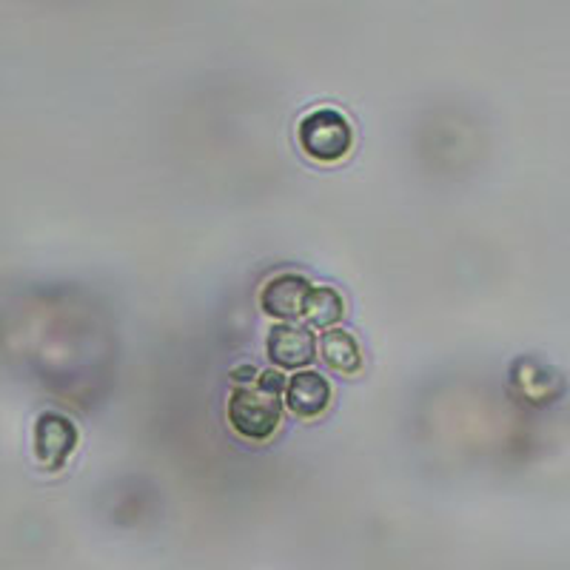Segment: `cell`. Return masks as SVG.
<instances>
[{
    "label": "cell",
    "instance_id": "obj_9",
    "mask_svg": "<svg viewBox=\"0 0 570 570\" xmlns=\"http://www.w3.org/2000/svg\"><path fill=\"white\" fill-rule=\"evenodd\" d=\"M343 314L345 299L340 297L337 288H331V285H314L312 297L305 303V323L312 325V328L331 331L340 320H343Z\"/></svg>",
    "mask_w": 570,
    "mask_h": 570
},
{
    "label": "cell",
    "instance_id": "obj_5",
    "mask_svg": "<svg viewBox=\"0 0 570 570\" xmlns=\"http://www.w3.org/2000/svg\"><path fill=\"white\" fill-rule=\"evenodd\" d=\"M266 351L268 360H272L277 368L299 371L317 356V337H314L312 328H305V325L279 323L268 331Z\"/></svg>",
    "mask_w": 570,
    "mask_h": 570
},
{
    "label": "cell",
    "instance_id": "obj_8",
    "mask_svg": "<svg viewBox=\"0 0 570 570\" xmlns=\"http://www.w3.org/2000/svg\"><path fill=\"white\" fill-rule=\"evenodd\" d=\"M320 356H323V363L331 371H337L343 376H354L363 371V351H360V343L343 328L325 331L323 340H320Z\"/></svg>",
    "mask_w": 570,
    "mask_h": 570
},
{
    "label": "cell",
    "instance_id": "obj_7",
    "mask_svg": "<svg viewBox=\"0 0 570 570\" xmlns=\"http://www.w3.org/2000/svg\"><path fill=\"white\" fill-rule=\"evenodd\" d=\"M511 383L522 396V402H531V405L557 402V396L564 391L562 376L557 371L544 368L537 360H517L511 371Z\"/></svg>",
    "mask_w": 570,
    "mask_h": 570
},
{
    "label": "cell",
    "instance_id": "obj_4",
    "mask_svg": "<svg viewBox=\"0 0 570 570\" xmlns=\"http://www.w3.org/2000/svg\"><path fill=\"white\" fill-rule=\"evenodd\" d=\"M314 283L297 272L274 274L257 294L259 308L279 323H297L305 317V303L312 297Z\"/></svg>",
    "mask_w": 570,
    "mask_h": 570
},
{
    "label": "cell",
    "instance_id": "obj_6",
    "mask_svg": "<svg viewBox=\"0 0 570 570\" xmlns=\"http://www.w3.org/2000/svg\"><path fill=\"white\" fill-rule=\"evenodd\" d=\"M283 402L297 420H317L331 405V383L317 371H297L288 376Z\"/></svg>",
    "mask_w": 570,
    "mask_h": 570
},
{
    "label": "cell",
    "instance_id": "obj_3",
    "mask_svg": "<svg viewBox=\"0 0 570 570\" xmlns=\"http://www.w3.org/2000/svg\"><path fill=\"white\" fill-rule=\"evenodd\" d=\"M78 448V428L69 416L58 414V411H43L35 420L32 428V451L35 460L46 468V471H60L69 462V456Z\"/></svg>",
    "mask_w": 570,
    "mask_h": 570
},
{
    "label": "cell",
    "instance_id": "obj_1",
    "mask_svg": "<svg viewBox=\"0 0 570 570\" xmlns=\"http://www.w3.org/2000/svg\"><path fill=\"white\" fill-rule=\"evenodd\" d=\"M285 380L279 371H259L257 383L234 385L226 402L228 425L248 442H266L277 431L283 414Z\"/></svg>",
    "mask_w": 570,
    "mask_h": 570
},
{
    "label": "cell",
    "instance_id": "obj_2",
    "mask_svg": "<svg viewBox=\"0 0 570 570\" xmlns=\"http://www.w3.org/2000/svg\"><path fill=\"white\" fill-rule=\"evenodd\" d=\"M297 146L314 163H340L354 146V129L343 111L323 106L299 117Z\"/></svg>",
    "mask_w": 570,
    "mask_h": 570
}]
</instances>
